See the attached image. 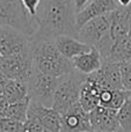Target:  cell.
Listing matches in <instances>:
<instances>
[{
  "label": "cell",
  "instance_id": "obj_1",
  "mask_svg": "<svg viewBox=\"0 0 131 132\" xmlns=\"http://www.w3.org/2000/svg\"><path fill=\"white\" fill-rule=\"evenodd\" d=\"M35 22L37 29L30 38H56L60 35L78 37L74 0H42Z\"/></svg>",
  "mask_w": 131,
  "mask_h": 132
},
{
  "label": "cell",
  "instance_id": "obj_2",
  "mask_svg": "<svg viewBox=\"0 0 131 132\" xmlns=\"http://www.w3.org/2000/svg\"><path fill=\"white\" fill-rule=\"evenodd\" d=\"M31 57L37 71L56 78H62L74 70L71 59L60 53L55 38H30Z\"/></svg>",
  "mask_w": 131,
  "mask_h": 132
},
{
  "label": "cell",
  "instance_id": "obj_3",
  "mask_svg": "<svg viewBox=\"0 0 131 132\" xmlns=\"http://www.w3.org/2000/svg\"><path fill=\"white\" fill-rule=\"evenodd\" d=\"M86 75L87 74H83L74 68L69 74L60 78L52 101V108L60 115H64L70 108L79 102L81 85Z\"/></svg>",
  "mask_w": 131,
  "mask_h": 132
},
{
  "label": "cell",
  "instance_id": "obj_4",
  "mask_svg": "<svg viewBox=\"0 0 131 132\" xmlns=\"http://www.w3.org/2000/svg\"><path fill=\"white\" fill-rule=\"evenodd\" d=\"M0 26L15 28L31 37L36 22L28 15L21 0H0Z\"/></svg>",
  "mask_w": 131,
  "mask_h": 132
},
{
  "label": "cell",
  "instance_id": "obj_5",
  "mask_svg": "<svg viewBox=\"0 0 131 132\" xmlns=\"http://www.w3.org/2000/svg\"><path fill=\"white\" fill-rule=\"evenodd\" d=\"M60 78L42 73L34 67L27 80L28 96L46 107H52L53 95L59 84Z\"/></svg>",
  "mask_w": 131,
  "mask_h": 132
},
{
  "label": "cell",
  "instance_id": "obj_6",
  "mask_svg": "<svg viewBox=\"0 0 131 132\" xmlns=\"http://www.w3.org/2000/svg\"><path fill=\"white\" fill-rule=\"evenodd\" d=\"M29 50L30 36L15 28L0 26V57L7 58Z\"/></svg>",
  "mask_w": 131,
  "mask_h": 132
},
{
  "label": "cell",
  "instance_id": "obj_7",
  "mask_svg": "<svg viewBox=\"0 0 131 132\" xmlns=\"http://www.w3.org/2000/svg\"><path fill=\"white\" fill-rule=\"evenodd\" d=\"M27 119L41 124L50 132H63V115H60L55 108L46 107L42 103L30 98L27 110Z\"/></svg>",
  "mask_w": 131,
  "mask_h": 132
},
{
  "label": "cell",
  "instance_id": "obj_8",
  "mask_svg": "<svg viewBox=\"0 0 131 132\" xmlns=\"http://www.w3.org/2000/svg\"><path fill=\"white\" fill-rule=\"evenodd\" d=\"M117 0H91L85 7L77 12V28L78 31L86 22L97 16L106 15L120 8Z\"/></svg>",
  "mask_w": 131,
  "mask_h": 132
},
{
  "label": "cell",
  "instance_id": "obj_9",
  "mask_svg": "<svg viewBox=\"0 0 131 132\" xmlns=\"http://www.w3.org/2000/svg\"><path fill=\"white\" fill-rule=\"evenodd\" d=\"M89 118L95 132H115L121 128L116 109L97 105L89 112Z\"/></svg>",
  "mask_w": 131,
  "mask_h": 132
},
{
  "label": "cell",
  "instance_id": "obj_10",
  "mask_svg": "<svg viewBox=\"0 0 131 132\" xmlns=\"http://www.w3.org/2000/svg\"><path fill=\"white\" fill-rule=\"evenodd\" d=\"M63 132H88L93 131L89 112L86 111L80 103H76L67 112L63 115Z\"/></svg>",
  "mask_w": 131,
  "mask_h": 132
},
{
  "label": "cell",
  "instance_id": "obj_11",
  "mask_svg": "<svg viewBox=\"0 0 131 132\" xmlns=\"http://www.w3.org/2000/svg\"><path fill=\"white\" fill-rule=\"evenodd\" d=\"M102 89L103 88L97 82L94 73L86 75L81 85L80 97H79V103L86 111L91 112L100 104V94Z\"/></svg>",
  "mask_w": 131,
  "mask_h": 132
},
{
  "label": "cell",
  "instance_id": "obj_12",
  "mask_svg": "<svg viewBox=\"0 0 131 132\" xmlns=\"http://www.w3.org/2000/svg\"><path fill=\"white\" fill-rule=\"evenodd\" d=\"M55 43L58 50L60 51L64 57L67 59H73L74 57L87 52L91 50L92 46L85 42L80 41L78 37L71 36V35H60L55 38Z\"/></svg>",
  "mask_w": 131,
  "mask_h": 132
},
{
  "label": "cell",
  "instance_id": "obj_13",
  "mask_svg": "<svg viewBox=\"0 0 131 132\" xmlns=\"http://www.w3.org/2000/svg\"><path fill=\"white\" fill-rule=\"evenodd\" d=\"M72 60L73 67L83 74H91L102 67V57L100 51L95 46H92L89 51L74 57Z\"/></svg>",
  "mask_w": 131,
  "mask_h": 132
},
{
  "label": "cell",
  "instance_id": "obj_14",
  "mask_svg": "<svg viewBox=\"0 0 131 132\" xmlns=\"http://www.w3.org/2000/svg\"><path fill=\"white\" fill-rule=\"evenodd\" d=\"M117 118L121 129L124 132H131V100H127L117 110Z\"/></svg>",
  "mask_w": 131,
  "mask_h": 132
},
{
  "label": "cell",
  "instance_id": "obj_15",
  "mask_svg": "<svg viewBox=\"0 0 131 132\" xmlns=\"http://www.w3.org/2000/svg\"><path fill=\"white\" fill-rule=\"evenodd\" d=\"M121 77L123 89L128 94V100H131V63H121Z\"/></svg>",
  "mask_w": 131,
  "mask_h": 132
},
{
  "label": "cell",
  "instance_id": "obj_16",
  "mask_svg": "<svg viewBox=\"0 0 131 132\" xmlns=\"http://www.w3.org/2000/svg\"><path fill=\"white\" fill-rule=\"evenodd\" d=\"M22 122L9 117H0V132H21Z\"/></svg>",
  "mask_w": 131,
  "mask_h": 132
},
{
  "label": "cell",
  "instance_id": "obj_17",
  "mask_svg": "<svg viewBox=\"0 0 131 132\" xmlns=\"http://www.w3.org/2000/svg\"><path fill=\"white\" fill-rule=\"evenodd\" d=\"M21 1H22V5L24 7L26 12L28 13V15L35 21V16L37 14L42 0H21Z\"/></svg>",
  "mask_w": 131,
  "mask_h": 132
},
{
  "label": "cell",
  "instance_id": "obj_18",
  "mask_svg": "<svg viewBox=\"0 0 131 132\" xmlns=\"http://www.w3.org/2000/svg\"><path fill=\"white\" fill-rule=\"evenodd\" d=\"M21 132H50L41 124L31 121V119H26L22 124V131Z\"/></svg>",
  "mask_w": 131,
  "mask_h": 132
},
{
  "label": "cell",
  "instance_id": "obj_19",
  "mask_svg": "<svg viewBox=\"0 0 131 132\" xmlns=\"http://www.w3.org/2000/svg\"><path fill=\"white\" fill-rule=\"evenodd\" d=\"M89 1H91V0H74V4H76L77 12H79L81 8H83V7H85Z\"/></svg>",
  "mask_w": 131,
  "mask_h": 132
},
{
  "label": "cell",
  "instance_id": "obj_20",
  "mask_svg": "<svg viewBox=\"0 0 131 132\" xmlns=\"http://www.w3.org/2000/svg\"><path fill=\"white\" fill-rule=\"evenodd\" d=\"M118 5L121 7H129L131 6V0H117Z\"/></svg>",
  "mask_w": 131,
  "mask_h": 132
}]
</instances>
